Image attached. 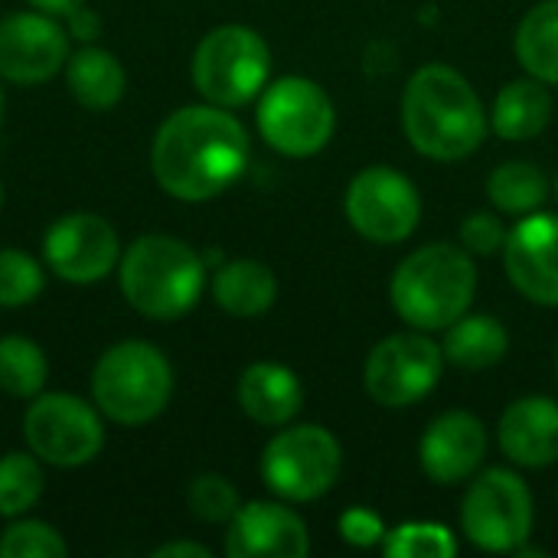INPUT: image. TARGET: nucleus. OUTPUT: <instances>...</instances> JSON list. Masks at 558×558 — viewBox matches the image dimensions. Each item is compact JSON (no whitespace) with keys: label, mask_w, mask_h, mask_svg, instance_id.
<instances>
[{"label":"nucleus","mask_w":558,"mask_h":558,"mask_svg":"<svg viewBox=\"0 0 558 558\" xmlns=\"http://www.w3.org/2000/svg\"><path fill=\"white\" fill-rule=\"evenodd\" d=\"M190 510L206 520V523H232V517L239 513V494L235 487L219 477V474H203L190 484Z\"/></svg>","instance_id":"7c9ffc66"},{"label":"nucleus","mask_w":558,"mask_h":558,"mask_svg":"<svg viewBox=\"0 0 558 558\" xmlns=\"http://www.w3.org/2000/svg\"><path fill=\"white\" fill-rule=\"evenodd\" d=\"M445 353L425 333H392L376 343L363 366V386L373 402L405 409L422 402L441 379Z\"/></svg>","instance_id":"9b49d317"},{"label":"nucleus","mask_w":558,"mask_h":558,"mask_svg":"<svg viewBox=\"0 0 558 558\" xmlns=\"http://www.w3.org/2000/svg\"><path fill=\"white\" fill-rule=\"evenodd\" d=\"M226 553L232 558H304L311 553V536L294 510L255 500L232 517Z\"/></svg>","instance_id":"f3484780"},{"label":"nucleus","mask_w":558,"mask_h":558,"mask_svg":"<svg viewBox=\"0 0 558 558\" xmlns=\"http://www.w3.org/2000/svg\"><path fill=\"white\" fill-rule=\"evenodd\" d=\"M556 196H558V180H556Z\"/></svg>","instance_id":"58836bf2"},{"label":"nucleus","mask_w":558,"mask_h":558,"mask_svg":"<svg viewBox=\"0 0 558 558\" xmlns=\"http://www.w3.org/2000/svg\"><path fill=\"white\" fill-rule=\"evenodd\" d=\"M556 376H558V347H556Z\"/></svg>","instance_id":"c9c22d12"},{"label":"nucleus","mask_w":558,"mask_h":558,"mask_svg":"<svg viewBox=\"0 0 558 558\" xmlns=\"http://www.w3.org/2000/svg\"><path fill=\"white\" fill-rule=\"evenodd\" d=\"M474 291V258L451 242H435L402 258L389 284L396 314L415 330H448L468 314Z\"/></svg>","instance_id":"7ed1b4c3"},{"label":"nucleus","mask_w":558,"mask_h":558,"mask_svg":"<svg viewBox=\"0 0 558 558\" xmlns=\"http://www.w3.org/2000/svg\"><path fill=\"white\" fill-rule=\"evenodd\" d=\"M49 376V363L46 353L26 340V337H3L0 340V389L16 396V399H29L39 396Z\"/></svg>","instance_id":"a878e982"},{"label":"nucleus","mask_w":558,"mask_h":558,"mask_svg":"<svg viewBox=\"0 0 558 558\" xmlns=\"http://www.w3.org/2000/svg\"><path fill=\"white\" fill-rule=\"evenodd\" d=\"M340 536L350 543V546H360V549H369L376 546L379 539H386V530H383V520L366 510V507H353L340 517Z\"/></svg>","instance_id":"473e14b6"},{"label":"nucleus","mask_w":558,"mask_h":558,"mask_svg":"<svg viewBox=\"0 0 558 558\" xmlns=\"http://www.w3.org/2000/svg\"><path fill=\"white\" fill-rule=\"evenodd\" d=\"M494 131L504 141H533L553 121V95L539 78H517L500 88L494 101Z\"/></svg>","instance_id":"aec40b11"},{"label":"nucleus","mask_w":558,"mask_h":558,"mask_svg":"<svg viewBox=\"0 0 558 558\" xmlns=\"http://www.w3.org/2000/svg\"><path fill=\"white\" fill-rule=\"evenodd\" d=\"M170 392L173 369L167 356L144 340L111 347L92 373L95 405L118 425H144L157 418L167 409Z\"/></svg>","instance_id":"39448f33"},{"label":"nucleus","mask_w":558,"mask_h":558,"mask_svg":"<svg viewBox=\"0 0 558 558\" xmlns=\"http://www.w3.org/2000/svg\"><path fill=\"white\" fill-rule=\"evenodd\" d=\"M0 203H3V186H0Z\"/></svg>","instance_id":"e433bc0d"},{"label":"nucleus","mask_w":558,"mask_h":558,"mask_svg":"<svg viewBox=\"0 0 558 558\" xmlns=\"http://www.w3.org/2000/svg\"><path fill=\"white\" fill-rule=\"evenodd\" d=\"M43 252L62 281L92 284L118 265V232L101 216L72 213L46 232Z\"/></svg>","instance_id":"ddd939ff"},{"label":"nucleus","mask_w":558,"mask_h":558,"mask_svg":"<svg viewBox=\"0 0 558 558\" xmlns=\"http://www.w3.org/2000/svg\"><path fill=\"white\" fill-rule=\"evenodd\" d=\"M517 59L520 65L546 82L558 85V0L536 3L517 26Z\"/></svg>","instance_id":"b1692460"},{"label":"nucleus","mask_w":558,"mask_h":558,"mask_svg":"<svg viewBox=\"0 0 558 558\" xmlns=\"http://www.w3.org/2000/svg\"><path fill=\"white\" fill-rule=\"evenodd\" d=\"M402 128L422 157L451 163L487 137V111L474 85L445 62L422 65L402 95Z\"/></svg>","instance_id":"f03ea898"},{"label":"nucleus","mask_w":558,"mask_h":558,"mask_svg":"<svg viewBox=\"0 0 558 558\" xmlns=\"http://www.w3.org/2000/svg\"><path fill=\"white\" fill-rule=\"evenodd\" d=\"M157 558H209V549L206 546H196V543H167L160 546Z\"/></svg>","instance_id":"72a5a7b5"},{"label":"nucleus","mask_w":558,"mask_h":558,"mask_svg":"<svg viewBox=\"0 0 558 558\" xmlns=\"http://www.w3.org/2000/svg\"><path fill=\"white\" fill-rule=\"evenodd\" d=\"M239 405L252 422L265 428H281L301 412L304 386L281 363H255L239 379Z\"/></svg>","instance_id":"6ab92c4d"},{"label":"nucleus","mask_w":558,"mask_h":558,"mask_svg":"<svg viewBox=\"0 0 558 558\" xmlns=\"http://www.w3.org/2000/svg\"><path fill=\"white\" fill-rule=\"evenodd\" d=\"M62 536L36 520L13 523L0 539V558H65Z\"/></svg>","instance_id":"c756f323"},{"label":"nucleus","mask_w":558,"mask_h":558,"mask_svg":"<svg viewBox=\"0 0 558 558\" xmlns=\"http://www.w3.org/2000/svg\"><path fill=\"white\" fill-rule=\"evenodd\" d=\"M347 219L350 226L376 242H405L422 219V196L415 183L392 167H366L347 186Z\"/></svg>","instance_id":"9d476101"},{"label":"nucleus","mask_w":558,"mask_h":558,"mask_svg":"<svg viewBox=\"0 0 558 558\" xmlns=\"http://www.w3.org/2000/svg\"><path fill=\"white\" fill-rule=\"evenodd\" d=\"M507 245V229L497 213H471L461 222V248L471 255H497Z\"/></svg>","instance_id":"2f4dec72"},{"label":"nucleus","mask_w":558,"mask_h":558,"mask_svg":"<svg viewBox=\"0 0 558 558\" xmlns=\"http://www.w3.org/2000/svg\"><path fill=\"white\" fill-rule=\"evenodd\" d=\"M23 435L29 451L56 468H82L105 445L98 412L65 392L39 396L23 418Z\"/></svg>","instance_id":"f8f14e48"},{"label":"nucleus","mask_w":558,"mask_h":558,"mask_svg":"<svg viewBox=\"0 0 558 558\" xmlns=\"http://www.w3.org/2000/svg\"><path fill=\"white\" fill-rule=\"evenodd\" d=\"M504 265L526 301L558 307V216L526 213V219L507 232Z\"/></svg>","instance_id":"4468645a"},{"label":"nucleus","mask_w":558,"mask_h":558,"mask_svg":"<svg viewBox=\"0 0 558 558\" xmlns=\"http://www.w3.org/2000/svg\"><path fill=\"white\" fill-rule=\"evenodd\" d=\"M43 468L29 454L0 458V517H20L43 497Z\"/></svg>","instance_id":"bb28decb"},{"label":"nucleus","mask_w":558,"mask_h":558,"mask_svg":"<svg viewBox=\"0 0 558 558\" xmlns=\"http://www.w3.org/2000/svg\"><path fill=\"white\" fill-rule=\"evenodd\" d=\"M507 350H510V333L490 314H464V317H458L448 327L445 347H441L448 363H454L461 369H471V373L497 366L507 356Z\"/></svg>","instance_id":"4be33fe9"},{"label":"nucleus","mask_w":558,"mask_h":558,"mask_svg":"<svg viewBox=\"0 0 558 558\" xmlns=\"http://www.w3.org/2000/svg\"><path fill=\"white\" fill-rule=\"evenodd\" d=\"M69 59V36L49 13H13L0 20V75L20 85L52 78Z\"/></svg>","instance_id":"2eb2a0df"},{"label":"nucleus","mask_w":558,"mask_h":558,"mask_svg":"<svg viewBox=\"0 0 558 558\" xmlns=\"http://www.w3.org/2000/svg\"><path fill=\"white\" fill-rule=\"evenodd\" d=\"M39 13H49V16H72L75 10H82L85 0H29Z\"/></svg>","instance_id":"f704fd0d"},{"label":"nucleus","mask_w":558,"mask_h":558,"mask_svg":"<svg viewBox=\"0 0 558 558\" xmlns=\"http://www.w3.org/2000/svg\"><path fill=\"white\" fill-rule=\"evenodd\" d=\"M39 291L43 268L16 248H0V307H23L36 301Z\"/></svg>","instance_id":"c85d7f7f"},{"label":"nucleus","mask_w":558,"mask_h":558,"mask_svg":"<svg viewBox=\"0 0 558 558\" xmlns=\"http://www.w3.org/2000/svg\"><path fill=\"white\" fill-rule=\"evenodd\" d=\"M65 78H69L72 98L92 111L114 108L128 88V75L121 62L108 49H98V46H85L72 59H65Z\"/></svg>","instance_id":"5701e85b"},{"label":"nucleus","mask_w":558,"mask_h":558,"mask_svg":"<svg viewBox=\"0 0 558 558\" xmlns=\"http://www.w3.org/2000/svg\"><path fill=\"white\" fill-rule=\"evenodd\" d=\"M383 553L392 558H451L458 539L441 523H405L383 539Z\"/></svg>","instance_id":"cd10ccee"},{"label":"nucleus","mask_w":558,"mask_h":558,"mask_svg":"<svg viewBox=\"0 0 558 558\" xmlns=\"http://www.w3.org/2000/svg\"><path fill=\"white\" fill-rule=\"evenodd\" d=\"M343 471L340 441L320 425H298L278 432L262 454V481L281 500H320Z\"/></svg>","instance_id":"0eeeda50"},{"label":"nucleus","mask_w":558,"mask_h":558,"mask_svg":"<svg viewBox=\"0 0 558 558\" xmlns=\"http://www.w3.org/2000/svg\"><path fill=\"white\" fill-rule=\"evenodd\" d=\"M271 52L265 39L239 23L216 26L193 52V85L219 108L248 105L268 82Z\"/></svg>","instance_id":"423d86ee"},{"label":"nucleus","mask_w":558,"mask_h":558,"mask_svg":"<svg viewBox=\"0 0 558 558\" xmlns=\"http://www.w3.org/2000/svg\"><path fill=\"white\" fill-rule=\"evenodd\" d=\"M500 448L520 468H549L558 461V402L549 396L517 399L500 418Z\"/></svg>","instance_id":"a211bd4d"},{"label":"nucleus","mask_w":558,"mask_h":558,"mask_svg":"<svg viewBox=\"0 0 558 558\" xmlns=\"http://www.w3.org/2000/svg\"><path fill=\"white\" fill-rule=\"evenodd\" d=\"M206 284V258L173 235H141L121 258V291L154 320L190 314Z\"/></svg>","instance_id":"20e7f679"},{"label":"nucleus","mask_w":558,"mask_h":558,"mask_svg":"<svg viewBox=\"0 0 558 558\" xmlns=\"http://www.w3.org/2000/svg\"><path fill=\"white\" fill-rule=\"evenodd\" d=\"M461 526L484 553H517L533 533V494L526 481L507 468L474 477L461 504Z\"/></svg>","instance_id":"1a4fd4ad"},{"label":"nucleus","mask_w":558,"mask_h":558,"mask_svg":"<svg viewBox=\"0 0 558 558\" xmlns=\"http://www.w3.org/2000/svg\"><path fill=\"white\" fill-rule=\"evenodd\" d=\"M157 183L183 199L203 203L229 190L248 163V134L219 105H190L173 111L150 147Z\"/></svg>","instance_id":"f257e3e1"},{"label":"nucleus","mask_w":558,"mask_h":558,"mask_svg":"<svg viewBox=\"0 0 558 558\" xmlns=\"http://www.w3.org/2000/svg\"><path fill=\"white\" fill-rule=\"evenodd\" d=\"M213 298L232 317H258L275 304L278 281L268 265H262L255 258H239L216 271Z\"/></svg>","instance_id":"412c9836"},{"label":"nucleus","mask_w":558,"mask_h":558,"mask_svg":"<svg viewBox=\"0 0 558 558\" xmlns=\"http://www.w3.org/2000/svg\"><path fill=\"white\" fill-rule=\"evenodd\" d=\"M484 458H487V428L471 412L438 415L418 445L422 471L441 487L474 477Z\"/></svg>","instance_id":"dca6fc26"},{"label":"nucleus","mask_w":558,"mask_h":558,"mask_svg":"<svg viewBox=\"0 0 558 558\" xmlns=\"http://www.w3.org/2000/svg\"><path fill=\"white\" fill-rule=\"evenodd\" d=\"M262 137L284 157H311L327 147L337 128L330 95L301 75L278 78L258 105Z\"/></svg>","instance_id":"6e6552de"},{"label":"nucleus","mask_w":558,"mask_h":558,"mask_svg":"<svg viewBox=\"0 0 558 558\" xmlns=\"http://www.w3.org/2000/svg\"><path fill=\"white\" fill-rule=\"evenodd\" d=\"M487 196L500 213L510 216H526L533 209H539L549 196V180L536 163L526 160H510L500 163L490 180H487Z\"/></svg>","instance_id":"393cba45"},{"label":"nucleus","mask_w":558,"mask_h":558,"mask_svg":"<svg viewBox=\"0 0 558 558\" xmlns=\"http://www.w3.org/2000/svg\"><path fill=\"white\" fill-rule=\"evenodd\" d=\"M0 111H3V95H0Z\"/></svg>","instance_id":"4c0bfd02"}]
</instances>
